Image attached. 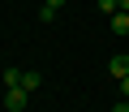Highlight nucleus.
I'll use <instances>...</instances> for the list:
<instances>
[{"mask_svg":"<svg viewBox=\"0 0 129 112\" xmlns=\"http://www.w3.org/2000/svg\"><path fill=\"white\" fill-rule=\"evenodd\" d=\"M116 9H120V0H99V13H108V17H112Z\"/></svg>","mask_w":129,"mask_h":112,"instance_id":"obj_6","label":"nucleus"},{"mask_svg":"<svg viewBox=\"0 0 129 112\" xmlns=\"http://www.w3.org/2000/svg\"><path fill=\"white\" fill-rule=\"evenodd\" d=\"M39 86H43V73L39 69H26L22 73V91H39Z\"/></svg>","mask_w":129,"mask_h":112,"instance_id":"obj_4","label":"nucleus"},{"mask_svg":"<svg viewBox=\"0 0 129 112\" xmlns=\"http://www.w3.org/2000/svg\"><path fill=\"white\" fill-rule=\"evenodd\" d=\"M120 95H125V99H129V78H120Z\"/></svg>","mask_w":129,"mask_h":112,"instance_id":"obj_9","label":"nucleus"},{"mask_svg":"<svg viewBox=\"0 0 129 112\" xmlns=\"http://www.w3.org/2000/svg\"><path fill=\"white\" fill-rule=\"evenodd\" d=\"M108 73L112 78H129V56H112V61H108Z\"/></svg>","mask_w":129,"mask_h":112,"instance_id":"obj_3","label":"nucleus"},{"mask_svg":"<svg viewBox=\"0 0 129 112\" xmlns=\"http://www.w3.org/2000/svg\"><path fill=\"white\" fill-rule=\"evenodd\" d=\"M26 99H30V91L13 86V91H5V99H0V108H9V112H22V108H26Z\"/></svg>","mask_w":129,"mask_h":112,"instance_id":"obj_1","label":"nucleus"},{"mask_svg":"<svg viewBox=\"0 0 129 112\" xmlns=\"http://www.w3.org/2000/svg\"><path fill=\"white\" fill-rule=\"evenodd\" d=\"M120 9H125V13H129V0H120Z\"/></svg>","mask_w":129,"mask_h":112,"instance_id":"obj_10","label":"nucleus"},{"mask_svg":"<svg viewBox=\"0 0 129 112\" xmlns=\"http://www.w3.org/2000/svg\"><path fill=\"white\" fill-rule=\"evenodd\" d=\"M0 78H5V86H9V91H13V86H22V69H5Z\"/></svg>","mask_w":129,"mask_h":112,"instance_id":"obj_5","label":"nucleus"},{"mask_svg":"<svg viewBox=\"0 0 129 112\" xmlns=\"http://www.w3.org/2000/svg\"><path fill=\"white\" fill-rule=\"evenodd\" d=\"M43 5H52V9H64V5H69V0H43Z\"/></svg>","mask_w":129,"mask_h":112,"instance_id":"obj_7","label":"nucleus"},{"mask_svg":"<svg viewBox=\"0 0 129 112\" xmlns=\"http://www.w3.org/2000/svg\"><path fill=\"white\" fill-rule=\"evenodd\" d=\"M108 26H112V35H120V39H125V35H129V13H125V9H116V13L108 17Z\"/></svg>","mask_w":129,"mask_h":112,"instance_id":"obj_2","label":"nucleus"},{"mask_svg":"<svg viewBox=\"0 0 129 112\" xmlns=\"http://www.w3.org/2000/svg\"><path fill=\"white\" fill-rule=\"evenodd\" d=\"M112 112H129V99H120V103H116V108H112Z\"/></svg>","mask_w":129,"mask_h":112,"instance_id":"obj_8","label":"nucleus"}]
</instances>
